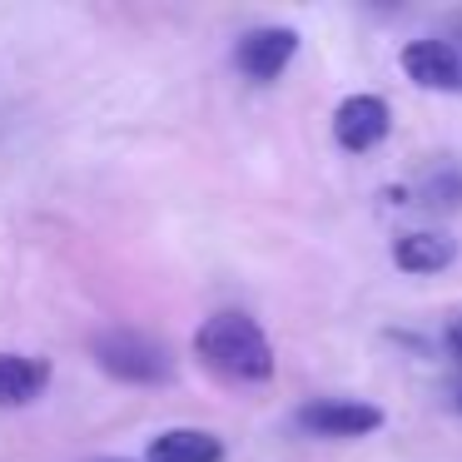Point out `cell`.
<instances>
[{
    "mask_svg": "<svg viewBox=\"0 0 462 462\" xmlns=\"http://www.w3.org/2000/svg\"><path fill=\"white\" fill-rule=\"evenodd\" d=\"M457 348H462V328H457Z\"/></svg>",
    "mask_w": 462,
    "mask_h": 462,
    "instance_id": "12",
    "label": "cell"
},
{
    "mask_svg": "<svg viewBox=\"0 0 462 462\" xmlns=\"http://www.w3.org/2000/svg\"><path fill=\"white\" fill-rule=\"evenodd\" d=\"M299 428L313 438H363V432L383 428V408L353 398H313L299 408Z\"/></svg>",
    "mask_w": 462,
    "mask_h": 462,
    "instance_id": "4",
    "label": "cell"
},
{
    "mask_svg": "<svg viewBox=\"0 0 462 462\" xmlns=\"http://www.w3.org/2000/svg\"><path fill=\"white\" fill-rule=\"evenodd\" d=\"M422 199H428L432 209H452V204H462V174H452V170L432 174V180L422 184Z\"/></svg>",
    "mask_w": 462,
    "mask_h": 462,
    "instance_id": "10",
    "label": "cell"
},
{
    "mask_svg": "<svg viewBox=\"0 0 462 462\" xmlns=\"http://www.w3.org/2000/svg\"><path fill=\"white\" fill-rule=\"evenodd\" d=\"M51 368L41 358H21V353H0V402H31L45 388Z\"/></svg>",
    "mask_w": 462,
    "mask_h": 462,
    "instance_id": "9",
    "label": "cell"
},
{
    "mask_svg": "<svg viewBox=\"0 0 462 462\" xmlns=\"http://www.w3.org/2000/svg\"><path fill=\"white\" fill-rule=\"evenodd\" d=\"M144 462H224V442L204 428H174L150 442Z\"/></svg>",
    "mask_w": 462,
    "mask_h": 462,
    "instance_id": "7",
    "label": "cell"
},
{
    "mask_svg": "<svg viewBox=\"0 0 462 462\" xmlns=\"http://www.w3.org/2000/svg\"><path fill=\"white\" fill-rule=\"evenodd\" d=\"M393 130V110L383 95H348V100L333 110V134L348 154H368L388 140Z\"/></svg>",
    "mask_w": 462,
    "mask_h": 462,
    "instance_id": "3",
    "label": "cell"
},
{
    "mask_svg": "<svg viewBox=\"0 0 462 462\" xmlns=\"http://www.w3.org/2000/svg\"><path fill=\"white\" fill-rule=\"evenodd\" d=\"M100 462H125V457H100Z\"/></svg>",
    "mask_w": 462,
    "mask_h": 462,
    "instance_id": "11",
    "label": "cell"
},
{
    "mask_svg": "<svg viewBox=\"0 0 462 462\" xmlns=\"http://www.w3.org/2000/svg\"><path fill=\"white\" fill-rule=\"evenodd\" d=\"M452 259H457V249H452V239H442V234H402V239L393 244V263H398L402 273H438V269H448Z\"/></svg>",
    "mask_w": 462,
    "mask_h": 462,
    "instance_id": "8",
    "label": "cell"
},
{
    "mask_svg": "<svg viewBox=\"0 0 462 462\" xmlns=\"http://www.w3.org/2000/svg\"><path fill=\"white\" fill-rule=\"evenodd\" d=\"M293 51H299V35L283 31V25H263V31H249L239 41L234 65H239V75H249V80H279L283 65L293 60Z\"/></svg>",
    "mask_w": 462,
    "mask_h": 462,
    "instance_id": "5",
    "label": "cell"
},
{
    "mask_svg": "<svg viewBox=\"0 0 462 462\" xmlns=\"http://www.w3.org/2000/svg\"><path fill=\"white\" fill-rule=\"evenodd\" d=\"M402 70L422 85V90H452L462 80V65H457V51L442 41H412L402 51Z\"/></svg>",
    "mask_w": 462,
    "mask_h": 462,
    "instance_id": "6",
    "label": "cell"
},
{
    "mask_svg": "<svg viewBox=\"0 0 462 462\" xmlns=\"http://www.w3.org/2000/svg\"><path fill=\"white\" fill-rule=\"evenodd\" d=\"M194 353H199L209 368L229 373L239 383H269L273 378V343L249 313H214L199 323L194 333Z\"/></svg>",
    "mask_w": 462,
    "mask_h": 462,
    "instance_id": "1",
    "label": "cell"
},
{
    "mask_svg": "<svg viewBox=\"0 0 462 462\" xmlns=\"http://www.w3.org/2000/svg\"><path fill=\"white\" fill-rule=\"evenodd\" d=\"M95 363H100L105 373H115L120 383H140V388L174 378V358L164 353V343H154L150 333H130V328L105 333V338L95 343Z\"/></svg>",
    "mask_w": 462,
    "mask_h": 462,
    "instance_id": "2",
    "label": "cell"
}]
</instances>
